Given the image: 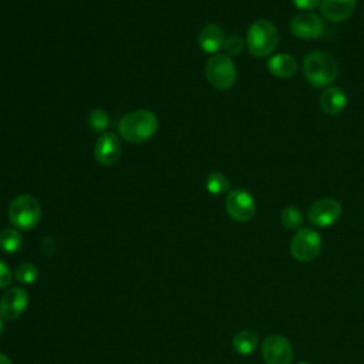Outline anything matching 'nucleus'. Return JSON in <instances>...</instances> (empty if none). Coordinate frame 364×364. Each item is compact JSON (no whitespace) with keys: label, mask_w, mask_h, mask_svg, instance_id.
<instances>
[{"label":"nucleus","mask_w":364,"mask_h":364,"mask_svg":"<svg viewBox=\"0 0 364 364\" xmlns=\"http://www.w3.org/2000/svg\"><path fill=\"white\" fill-rule=\"evenodd\" d=\"M232 344L237 354L249 355L256 350L259 344V336L252 330H240L235 334Z\"/></svg>","instance_id":"obj_17"},{"label":"nucleus","mask_w":364,"mask_h":364,"mask_svg":"<svg viewBox=\"0 0 364 364\" xmlns=\"http://www.w3.org/2000/svg\"><path fill=\"white\" fill-rule=\"evenodd\" d=\"M225 40H226V36H225V31L218 24H206L199 36H198V44L199 47L208 53V54H218V51L220 48H223V44H225Z\"/></svg>","instance_id":"obj_14"},{"label":"nucleus","mask_w":364,"mask_h":364,"mask_svg":"<svg viewBox=\"0 0 364 364\" xmlns=\"http://www.w3.org/2000/svg\"><path fill=\"white\" fill-rule=\"evenodd\" d=\"M246 46V40H243L240 36L237 34H232L228 36L223 44V50L226 51V54L229 57H235V55H240L242 51L245 50Z\"/></svg>","instance_id":"obj_23"},{"label":"nucleus","mask_w":364,"mask_h":364,"mask_svg":"<svg viewBox=\"0 0 364 364\" xmlns=\"http://www.w3.org/2000/svg\"><path fill=\"white\" fill-rule=\"evenodd\" d=\"M297 364H310V363H307V361H299Z\"/></svg>","instance_id":"obj_27"},{"label":"nucleus","mask_w":364,"mask_h":364,"mask_svg":"<svg viewBox=\"0 0 364 364\" xmlns=\"http://www.w3.org/2000/svg\"><path fill=\"white\" fill-rule=\"evenodd\" d=\"M28 304V294L21 287L9 289L0 299V316L4 320H16Z\"/></svg>","instance_id":"obj_11"},{"label":"nucleus","mask_w":364,"mask_h":364,"mask_svg":"<svg viewBox=\"0 0 364 364\" xmlns=\"http://www.w3.org/2000/svg\"><path fill=\"white\" fill-rule=\"evenodd\" d=\"M280 220L284 228L290 230H299L303 225V213L297 206H286L280 213Z\"/></svg>","instance_id":"obj_20"},{"label":"nucleus","mask_w":364,"mask_h":364,"mask_svg":"<svg viewBox=\"0 0 364 364\" xmlns=\"http://www.w3.org/2000/svg\"><path fill=\"white\" fill-rule=\"evenodd\" d=\"M229 179L220 172H212L205 181V188L210 195H223L229 191Z\"/></svg>","instance_id":"obj_19"},{"label":"nucleus","mask_w":364,"mask_h":364,"mask_svg":"<svg viewBox=\"0 0 364 364\" xmlns=\"http://www.w3.org/2000/svg\"><path fill=\"white\" fill-rule=\"evenodd\" d=\"M321 250V236L313 228H300L290 242V253L299 262H310Z\"/></svg>","instance_id":"obj_6"},{"label":"nucleus","mask_w":364,"mask_h":364,"mask_svg":"<svg viewBox=\"0 0 364 364\" xmlns=\"http://www.w3.org/2000/svg\"><path fill=\"white\" fill-rule=\"evenodd\" d=\"M343 213L341 203L333 198H323L313 202L307 210L309 220L318 228L334 225Z\"/></svg>","instance_id":"obj_9"},{"label":"nucleus","mask_w":364,"mask_h":364,"mask_svg":"<svg viewBox=\"0 0 364 364\" xmlns=\"http://www.w3.org/2000/svg\"><path fill=\"white\" fill-rule=\"evenodd\" d=\"M14 276L16 279L23 283V284H30V283H34L38 277V269L33 264V263H28V262H24L21 264L17 266L16 272H14Z\"/></svg>","instance_id":"obj_21"},{"label":"nucleus","mask_w":364,"mask_h":364,"mask_svg":"<svg viewBox=\"0 0 364 364\" xmlns=\"http://www.w3.org/2000/svg\"><path fill=\"white\" fill-rule=\"evenodd\" d=\"M279 44V31L276 26L266 20L259 18L253 21L246 34V47L253 57L263 58L270 55Z\"/></svg>","instance_id":"obj_3"},{"label":"nucleus","mask_w":364,"mask_h":364,"mask_svg":"<svg viewBox=\"0 0 364 364\" xmlns=\"http://www.w3.org/2000/svg\"><path fill=\"white\" fill-rule=\"evenodd\" d=\"M158 117L149 109H135L125 114L118 122L119 135L131 144L151 139L158 131Z\"/></svg>","instance_id":"obj_1"},{"label":"nucleus","mask_w":364,"mask_h":364,"mask_svg":"<svg viewBox=\"0 0 364 364\" xmlns=\"http://www.w3.org/2000/svg\"><path fill=\"white\" fill-rule=\"evenodd\" d=\"M267 70L277 78H290L297 71V61L291 54L279 53L269 58Z\"/></svg>","instance_id":"obj_16"},{"label":"nucleus","mask_w":364,"mask_h":364,"mask_svg":"<svg viewBox=\"0 0 364 364\" xmlns=\"http://www.w3.org/2000/svg\"><path fill=\"white\" fill-rule=\"evenodd\" d=\"M355 4L357 0H321L320 13L328 21L341 23L353 14Z\"/></svg>","instance_id":"obj_13"},{"label":"nucleus","mask_w":364,"mask_h":364,"mask_svg":"<svg viewBox=\"0 0 364 364\" xmlns=\"http://www.w3.org/2000/svg\"><path fill=\"white\" fill-rule=\"evenodd\" d=\"M291 1H293V4H294L297 9H300V10H303V11H311V10H314L316 7L320 6V1H321V0H291Z\"/></svg>","instance_id":"obj_25"},{"label":"nucleus","mask_w":364,"mask_h":364,"mask_svg":"<svg viewBox=\"0 0 364 364\" xmlns=\"http://www.w3.org/2000/svg\"><path fill=\"white\" fill-rule=\"evenodd\" d=\"M338 63L326 51L309 53L303 60V74L316 88L330 87L338 78Z\"/></svg>","instance_id":"obj_2"},{"label":"nucleus","mask_w":364,"mask_h":364,"mask_svg":"<svg viewBox=\"0 0 364 364\" xmlns=\"http://www.w3.org/2000/svg\"><path fill=\"white\" fill-rule=\"evenodd\" d=\"M88 124L95 132H102V131L107 129V127L109 124V118H108V115L104 109L94 108L88 114Z\"/></svg>","instance_id":"obj_22"},{"label":"nucleus","mask_w":364,"mask_h":364,"mask_svg":"<svg viewBox=\"0 0 364 364\" xmlns=\"http://www.w3.org/2000/svg\"><path fill=\"white\" fill-rule=\"evenodd\" d=\"M94 156L97 162L104 166L114 165L121 156V142L112 132H104L98 136L94 146Z\"/></svg>","instance_id":"obj_12"},{"label":"nucleus","mask_w":364,"mask_h":364,"mask_svg":"<svg viewBox=\"0 0 364 364\" xmlns=\"http://www.w3.org/2000/svg\"><path fill=\"white\" fill-rule=\"evenodd\" d=\"M262 357L266 364H291L294 357L293 346L280 334L269 336L262 343Z\"/></svg>","instance_id":"obj_8"},{"label":"nucleus","mask_w":364,"mask_h":364,"mask_svg":"<svg viewBox=\"0 0 364 364\" xmlns=\"http://www.w3.org/2000/svg\"><path fill=\"white\" fill-rule=\"evenodd\" d=\"M225 206L228 215L236 222H247L253 218L256 212V203L253 196L247 191L240 188L229 191L225 199Z\"/></svg>","instance_id":"obj_7"},{"label":"nucleus","mask_w":364,"mask_h":364,"mask_svg":"<svg viewBox=\"0 0 364 364\" xmlns=\"http://www.w3.org/2000/svg\"><path fill=\"white\" fill-rule=\"evenodd\" d=\"M23 245V237L18 229L6 228L0 232V249L6 253H16Z\"/></svg>","instance_id":"obj_18"},{"label":"nucleus","mask_w":364,"mask_h":364,"mask_svg":"<svg viewBox=\"0 0 364 364\" xmlns=\"http://www.w3.org/2000/svg\"><path fill=\"white\" fill-rule=\"evenodd\" d=\"M318 104L326 114L338 115L346 109V107L348 104V98H347V94L344 90H341L340 87L330 85L320 95Z\"/></svg>","instance_id":"obj_15"},{"label":"nucleus","mask_w":364,"mask_h":364,"mask_svg":"<svg viewBox=\"0 0 364 364\" xmlns=\"http://www.w3.org/2000/svg\"><path fill=\"white\" fill-rule=\"evenodd\" d=\"M0 333H1V316H0Z\"/></svg>","instance_id":"obj_28"},{"label":"nucleus","mask_w":364,"mask_h":364,"mask_svg":"<svg viewBox=\"0 0 364 364\" xmlns=\"http://www.w3.org/2000/svg\"><path fill=\"white\" fill-rule=\"evenodd\" d=\"M290 31L297 38L314 40L323 36L324 23L318 16L303 11L290 20Z\"/></svg>","instance_id":"obj_10"},{"label":"nucleus","mask_w":364,"mask_h":364,"mask_svg":"<svg viewBox=\"0 0 364 364\" xmlns=\"http://www.w3.org/2000/svg\"><path fill=\"white\" fill-rule=\"evenodd\" d=\"M9 219L18 230H30L36 228L41 219L40 202L28 193L16 196L9 206Z\"/></svg>","instance_id":"obj_4"},{"label":"nucleus","mask_w":364,"mask_h":364,"mask_svg":"<svg viewBox=\"0 0 364 364\" xmlns=\"http://www.w3.org/2000/svg\"><path fill=\"white\" fill-rule=\"evenodd\" d=\"M0 364H13V363H11V360L7 355L0 353Z\"/></svg>","instance_id":"obj_26"},{"label":"nucleus","mask_w":364,"mask_h":364,"mask_svg":"<svg viewBox=\"0 0 364 364\" xmlns=\"http://www.w3.org/2000/svg\"><path fill=\"white\" fill-rule=\"evenodd\" d=\"M205 74L212 87L216 90H229L233 87L237 78V70L235 63L228 54H213L205 67Z\"/></svg>","instance_id":"obj_5"},{"label":"nucleus","mask_w":364,"mask_h":364,"mask_svg":"<svg viewBox=\"0 0 364 364\" xmlns=\"http://www.w3.org/2000/svg\"><path fill=\"white\" fill-rule=\"evenodd\" d=\"M11 280H13V273L10 267L0 259V289H4L6 286H9Z\"/></svg>","instance_id":"obj_24"}]
</instances>
